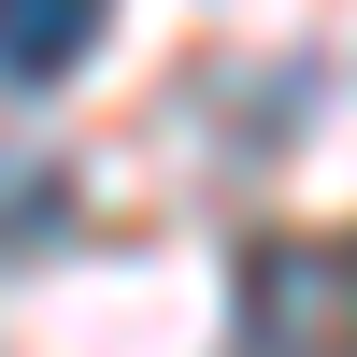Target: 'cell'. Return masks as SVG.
I'll use <instances>...</instances> for the list:
<instances>
[{"mask_svg":"<svg viewBox=\"0 0 357 357\" xmlns=\"http://www.w3.org/2000/svg\"><path fill=\"white\" fill-rule=\"evenodd\" d=\"M243 357H357V243L257 229L243 243Z\"/></svg>","mask_w":357,"mask_h":357,"instance_id":"6da1fadb","label":"cell"},{"mask_svg":"<svg viewBox=\"0 0 357 357\" xmlns=\"http://www.w3.org/2000/svg\"><path fill=\"white\" fill-rule=\"evenodd\" d=\"M57 229H72V158L29 143V129H0V257L57 243Z\"/></svg>","mask_w":357,"mask_h":357,"instance_id":"3957f363","label":"cell"},{"mask_svg":"<svg viewBox=\"0 0 357 357\" xmlns=\"http://www.w3.org/2000/svg\"><path fill=\"white\" fill-rule=\"evenodd\" d=\"M100 15L114 0H0V86H57L100 57Z\"/></svg>","mask_w":357,"mask_h":357,"instance_id":"7a4b0ae2","label":"cell"}]
</instances>
